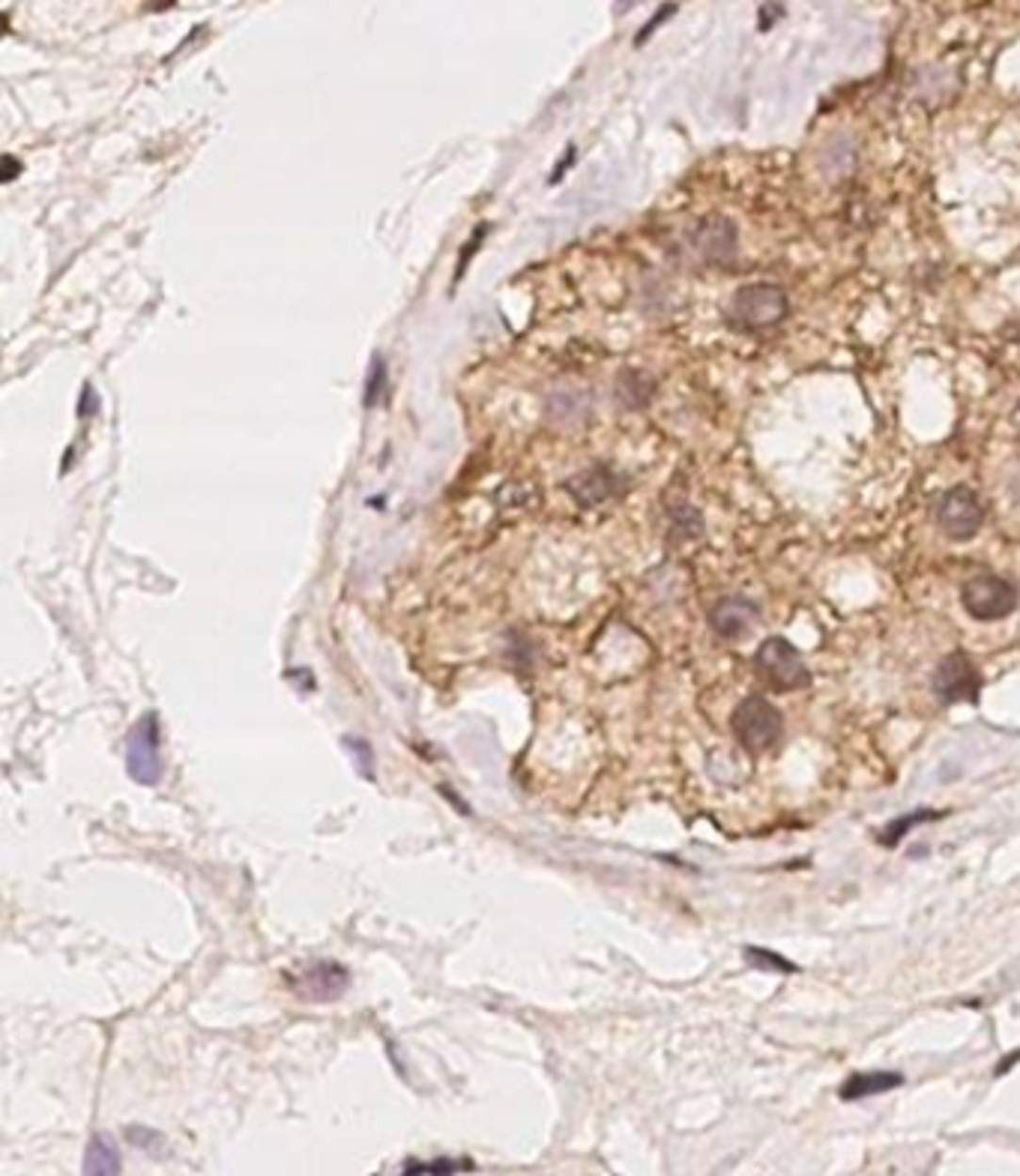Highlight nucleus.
<instances>
[{
  "instance_id": "25",
  "label": "nucleus",
  "mask_w": 1020,
  "mask_h": 1176,
  "mask_svg": "<svg viewBox=\"0 0 1020 1176\" xmlns=\"http://www.w3.org/2000/svg\"><path fill=\"white\" fill-rule=\"evenodd\" d=\"M1020 1063V1048L1017 1051H1012L1009 1056H1002V1063H999V1069H996V1074H1006L1009 1069H1014Z\"/></svg>"
},
{
  "instance_id": "19",
  "label": "nucleus",
  "mask_w": 1020,
  "mask_h": 1176,
  "mask_svg": "<svg viewBox=\"0 0 1020 1176\" xmlns=\"http://www.w3.org/2000/svg\"><path fill=\"white\" fill-rule=\"evenodd\" d=\"M485 234H488V225L476 228V231L470 234V240H467V246H464V251H461V258H458V273H455V282H461V276L467 273V264H470V258H473V251L482 246Z\"/></svg>"
},
{
  "instance_id": "16",
  "label": "nucleus",
  "mask_w": 1020,
  "mask_h": 1176,
  "mask_svg": "<svg viewBox=\"0 0 1020 1176\" xmlns=\"http://www.w3.org/2000/svg\"><path fill=\"white\" fill-rule=\"evenodd\" d=\"M668 512H671V527L683 536V540H694V536H701L704 518L691 507V503H673Z\"/></svg>"
},
{
  "instance_id": "1",
  "label": "nucleus",
  "mask_w": 1020,
  "mask_h": 1176,
  "mask_svg": "<svg viewBox=\"0 0 1020 1176\" xmlns=\"http://www.w3.org/2000/svg\"><path fill=\"white\" fill-rule=\"evenodd\" d=\"M790 312V299L781 284L752 282L742 284L727 306V321L739 330H769L781 324Z\"/></svg>"
},
{
  "instance_id": "12",
  "label": "nucleus",
  "mask_w": 1020,
  "mask_h": 1176,
  "mask_svg": "<svg viewBox=\"0 0 1020 1176\" xmlns=\"http://www.w3.org/2000/svg\"><path fill=\"white\" fill-rule=\"evenodd\" d=\"M900 1084H904V1074H898V1071H859V1074H850L841 1084V1099L859 1102L868 1096H882Z\"/></svg>"
},
{
  "instance_id": "2",
  "label": "nucleus",
  "mask_w": 1020,
  "mask_h": 1176,
  "mask_svg": "<svg viewBox=\"0 0 1020 1176\" xmlns=\"http://www.w3.org/2000/svg\"><path fill=\"white\" fill-rule=\"evenodd\" d=\"M730 731H734L737 743L745 751L757 754L778 743L781 731H785V716L763 695H748L737 703L734 716H730Z\"/></svg>"
},
{
  "instance_id": "10",
  "label": "nucleus",
  "mask_w": 1020,
  "mask_h": 1176,
  "mask_svg": "<svg viewBox=\"0 0 1020 1176\" xmlns=\"http://www.w3.org/2000/svg\"><path fill=\"white\" fill-rule=\"evenodd\" d=\"M760 623V608L748 596H721L709 608V626L727 641H739Z\"/></svg>"
},
{
  "instance_id": "18",
  "label": "nucleus",
  "mask_w": 1020,
  "mask_h": 1176,
  "mask_svg": "<svg viewBox=\"0 0 1020 1176\" xmlns=\"http://www.w3.org/2000/svg\"><path fill=\"white\" fill-rule=\"evenodd\" d=\"M383 390H386V362H383V357H374L371 368H368V378H365V395H363L365 408L378 405V398L383 395Z\"/></svg>"
},
{
  "instance_id": "11",
  "label": "nucleus",
  "mask_w": 1020,
  "mask_h": 1176,
  "mask_svg": "<svg viewBox=\"0 0 1020 1176\" xmlns=\"http://www.w3.org/2000/svg\"><path fill=\"white\" fill-rule=\"evenodd\" d=\"M566 489L572 491V497L581 503V507L592 509V507H602L605 500L617 497L620 489H623V479L610 467L596 464V467H587L577 476H572Z\"/></svg>"
},
{
  "instance_id": "3",
  "label": "nucleus",
  "mask_w": 1020,
  "mask_h": 1176,
  "mask_svg": "<svg viewBox=\"0 0 1020 1176\" xmlns=\"http://www.w3.org/2000/svg\"><path fill=\"white\" fill-rule=\"evenodd\" d=\"M754 670L772 692H799L811 683V670L787 637H767L754 652Z\"/></svg>"
},
{
  "instance_id": "20",
  "label": "nucleus",
  "mask_w": 1020,
  "mask_h": 1176,
  "mask_svg": "<svg viewBox=\"0 0 1020 1176\" xmlns=\"http://www.w3.org/2000/svg\"><path fill=\"white\" fill-rule=\"evenodd\" d=\"M673 12H676V7H671V4H668V7H661V9H658V12L653 15V19H650L647 24H643V30H640V33H638V37H635V42H643V40H647V37H650V33H653V30H656V27H658L661 22H665V19H668V15H673Z\"/></svg>"
},
{
  "instance_id": "15",
  "label": "nucleus",
  "mask_w": 1020,
  "mask_h": 1176,
  "mask_svg": "<svg viewBox=\"0 0 1020 1176\" xmlns=\"http://www.w3.org/2000/svg\"><path fill=\"white\" fill-rule=\"evenodd\" d=\"M620 398L628 408H643L653 398V383L640 372H623L620 375Z\"/></svg>"
},
{
  "instance_id": "5",
  "label": "nucleus",
  "mask_w": 1020,
  "mask_h": 1176,
  "mask_svg": "<svg viewBox=\"0 0 1020 1176\" xmlns=\"http://www.w3.org/2000/svg\"><path fill=\"white\" fill-rule=\"evenodd\" d=\"M1017 587L999 575H976L961 587L963 611L973 620H981V623L1009 617L1017 608Z\"/></svg>"
},
{
  "instance_id": "24",
  "label": "nucleus",
  "mask_w": 1020,
  "mask_h": 1176,
  "mask_svg": "<svg viewBox=\"0 0 1020 1176\" xmlns=\"http://www.w3.org/2000/svg\"><path fill=\"white\" fill-rule=\"evenodd\" d=\"M4 168H7V171H4V180H7V183H9V180H15V174L22 171V165L15 162V156H9V153L4 156Z\"/></svg>"
},
{
  "instance_id": "4",
  "label": "nucleus",
  "mask_w": 1020,
  "mask_h": 1176,
  "mask_svg": "<svg viewBox=\"0 0 1020 1176\" xmlns=\"http://www.w3.org/2000/svg\"><path fill=\"white\" fill-rule=\"evenodd\" d=\"M162 731H159V716L144 713L126 739V772L135 784L153 787L162 779Z\"/></svg>"
},
{
  "instance_id": "13",
  "label": "nucleus",
  "mask_w": 1020,
  "mask_h": 1176,
  "mask_svg": "<svg viewBox=\"0 0 1020 1176\" xmlns=\"http://www.w3.org/2000/svg\"><path fill=\"white\" fill-rule=\"evenodd\" d=\"M84 1176H121V1152L108 1135H93L84 1150Z\"/></svg>"
},
{
  "instance_id": "23",
  "label": "nucleus",
  "mask_w": 1020,
  "mask_h": 1176,
  "mask_svg": "<svg viewBox=\"0 0 1020 1176\" xmlns=\"http://www.w3.org/2000/svg\"><path fill=\"white\" fill-rule=\"evenodd\" d=\"M781 12H785L781 7H760V9H757L760 30H769V27H772V22H775V19H781Z\"/></svg>"
},
{
  "instance_id": "17",
  "label": "nucleus",
  "mask_w": 1020,
  "mask_h": 1176,
  "mask_svg": "<svg viewBox=\"0 0 1020 1176\" xmlns=\"http://www.w3.org/2000/svg\"><path fill=\"white\" fill-rule=\"evenodd\" d=\"M742 958L752 967H757V970H769V973H796L799 967L793 964V961H787V958H781L778 952H772V949H763V946H748L745 952H742Z\"/></svg>"
},
{
  "instance_id": "7",
  "label": "nucleus",
  "mask_w": 1020,
  "mask_h": 1176,
  "mask_svg": "<svg viewBox=\"0 0 1020 1176\" xmlns=\"http://www.w3.org/2000/svg\"><path fill=\"white\" fill-rule=\"evenodd\" d=\"M937 524L951 542L973 540L984 524V507H981L979 491L970 489V485L948 489L937 503Z\"/></svg>"
},
{
  "instance_id": "6",
  "label": "nucleus",
  "mask_w": 1020,
  "mask_h": 1176,
  "mask_svg": "<svg viewBox=\"0 0 1020 1176\" xmlns=\"http://www.w3.org/2000/svg\"><path fill=\"white\" fill-rule=\"evenodd\" d=\"M931 685H933L937 701L946 703V707H955V703H979L981 698V674L976 662L966 656L963 650H955L940 659Z\"/></svg>"
},
{
  "instance_id": "9",
  "label": "nucleus",
  "mask_w": 1020,
  "mask_h": 1176,
  "mask_svg": "<svg viewBox=\"0 0 1020 1176\" xmlns=\"http://www.w3.org/2000/svg\"><path fill=\"white\" fill-rule=\"evenodd\" d=\"M291 985L302 1000L327 1003V1000H335V997L345 994V988L350 985V976H348V970L342 964L317 961V964H309L305 970H300L297 976H291Z\"/></svg>"
},
{
  "instance_id": "21",
  "label": "nucleus",
  "mask_w": 1020,
  "mask_h": 1176,
  "mask_svg": "<svg viewBox=\"0 0 1020 1176\" xmlns=\"http://www.w3.org/2000/svg\"><path fill=\"white\" fill-rule=\"evenodd\" d=\"M96 408H99V401H96L93 390L90 386H84L81 401H78V416H90V413H96Z\"/></svg>"
},
{
  "instance_id": "8",
  "label": "nucleus",
  "mask_w": 1020,
  "mask_h": 1176,
  "mask_svg": "<svg viewBox=\"0 0 1020 1176\" xmlns=\"http://www.w3.org/2000/svg\"><path fill=\"white\" fill-rule=\"evenodd\" d=\"M688 251L706 266H724L737 258V225L724 216H709L688 234Z\"/></svg>"
},
{
  "instance_id": "26",
  "label": "nucleus",
  "mask_w": 1020,
  "mask_h": 1176,
  "mask_svg": "<svg viewBox=\"0 0 1020 1176\" xmlns=\"http://www.w3.org/2000/svg\"><path fill=\"white\" fill-rule=\"evenodd\" d=\"M425 1170H429V1168H425V1165H411V1168H407V1170H404L401 1176H422Z\"/></svg>"
},
{
  "instance_id": "22",
  "label": "nucleus",
  "mask_w": 1020,
  "mask_h": 1176,
  "mask_svg": "<svg viewBox=\"0 0 1020 1176\" xmlns=\"http://www.w3.org/2000/svg\"><path fill=\"white\" fill-rule=\"evenodd\" d=\"M575 156H577V150H575V144H569V150H566V156L557 162V168H554V177H551V183H559L566 177V168L575 162Z\"/></svg>"
},
{
  "instance_id": "14",
  "label": "nucleus",
  "mask_w": 1020,
  "mask_h": 1176,
  "mask_svg": "<svg viewBox=\"0 0 1020 1176\" xmlns=\"http://www.w3.org/2000/svg\"><path fill=\"white\" fill-rule=\"evenodd\" d=\"M943 814H946V812L922 809V812H910V814H904V817H895L892 823H886V827H882V832H880V845H882V847H898V845L907 838V832H913L915 827H919V823L940 820Z\"/></svg>"
}]
</instances>
